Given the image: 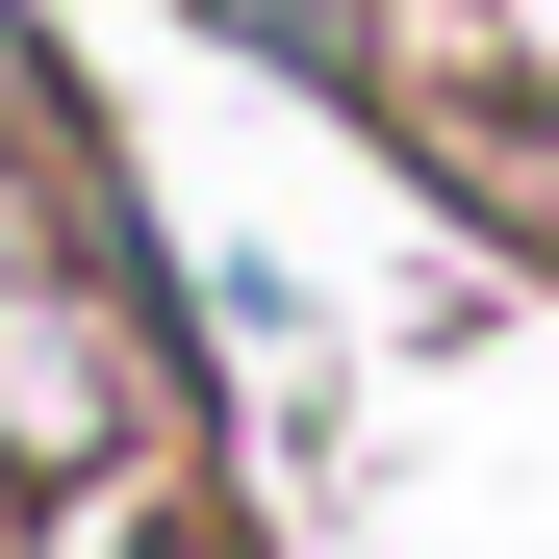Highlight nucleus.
Listing matches in <instances>:
<instances>
[{
	"mask_svg": "<svg viewBox=\"0 0 559 559\" xmlns=\"http://www.w3.org/2000/svg\"><path fill=\"white\" fill-rule=\"evenodd\" d=\"M128 432V356L51 306V280H0V484H76V457Z\"/></svg>",
	"mask_w": 559,
	"mask_h": 559,
	"instance_id": "1",
	"label": "nucleus"
},
{
	"mask_svg": "<svg viewBox=\"0 0 559 559\" xmlns=\"http://www.w3.org/2000/svg\"><path fill=\"white\" fill-rule=\"evenodd\" d=\"M178 559H229V534H178Z\"/></svg>",
	"mask_w": 559,
	"mask_h": 559,
	"instance_id": "2",
	"label": "nucleus"
}]
</instances>
